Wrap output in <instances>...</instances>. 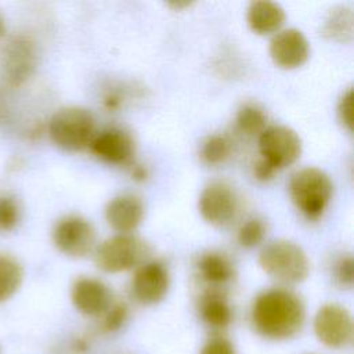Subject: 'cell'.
Returning a JSON list of instances; mask_svg holds the SVG:
<instances>
[{
	"label": "cell",
	"instance_id": "6da1fadb",
	"mask_svg": "<svg viewBox=\"0 0 354 354\" xmlns=\"http://www.w3.org/2000/svg\"><path fill=\"white\" fill-rule=\"evenodd\" d=\"M250 319L256 332L263 337L285 340L301 330L306 310L296 293L283 288H272L254 299Z\"/></svg>",
	"mask_w": 354,
	"mask_h": 354
},
{
	"label": "cell",
	"instance_id": "7a4b0ae2",
	"mask_svg": "<svg viewBox=\"0 0 354 354\" xmlns=\"http://www.w3.org/2000/svg\"><path fill=\"white\" fill-rule=\"evenodd\" d=\"M288 189L297 210L308 220H317L329 205L333 184L324 170L318 167H303L292 174Z\"/></svg>",
	"mask_w": 354,
	"mask_h": 354
},
{
	"label": "cell",
	"instance_id": "3957f363",
	"mask_svg": "<svg viewBox=\"0 0 354 354\" xmlns=\"http://www.w3.org/2000/svg\"><path fill=\"white\" fill-rule=\"evenodd\" d=\"M259 264L272 279L295 285L303 282L310 272V263L304 250L290 241H274L263 248Z\"/></svg>",
	"mask_w": 354,
	"mask_h": 354
},
{
	"label": "cell",
	"instance_id": "277c9868",
	"mask_svg": "<svg viewBox=\"0 0 354 354\" xmlns=\"http://www.w3.org/2000/svg\"><path fill=\"white\" fill-rule=\"evenodd\" d=\"M95 123L90 111L80 106H66L57 111L48 123V134L53 142L69 152H77L94 138Z\"/></svg>",
	"mask_w": 354,
	"mask_h": 354
},
{
	"label": "cell",
	"instance_id": "5b68a950",
	"mask_svg": "<svg viewBox=\"0 0 354 354\" xmlns=\"http://www.w3.org/2000/svg\"><path fill=\"white\" fill-rule=\"evenodd\" d=\"M148 252V246L141 238L133 234H118L97 248L94 263L104 272H123L140 267Z\"/></svg>",
	"mask_w": 354,
	"mask_h": 354
},
{
	"label": "cell",
	"instance_id": "8992f818",
	"mask_svg": "<svg viewBox=\"0 0 354 354\" xmlns=\"http://www.w3.org/2000/svg\"><path fill=\"white\" fill-rule=\"evenodd\" d=\"M259 151L261 159L278 171L299 159L301 153V140L290 127L272 124L259 134Z\"/></svg>",
	"mask_w": 354,
	"mask_h": 354
},
{
	"label": "cell",
	"instance_id": "52a82bcc",
	"mask_svg": "<svg viewBox=\"0 0 354 354\" xmlns=\"http://www.w3.org/2000/svg\"><path fill=\"white\" fill-rule=\"evenodd\" d=\"M314 332L317 339L326 347H346L353 340L351 314L340 304H325L314 317Z\"/></svg>",
	"mask_w": 354,
	"mask_h": 354
},
{
	"label": "cell",
	"instance_id": "ba28073f",
	"mask_svg": "<svg viewBox=\"0 0 354 354\" xmlns=\"http://www.w3.org/2000/svg\"><path fill=\"white\" fill-rule=\"evenodd\" d=\"M53 241L61 253L69 257H84L95 245V231L86 218L68 216L54 227Z\"/></svg>",
	"mask_w": 354,
	"mask_h": 354
},
{
	"label": "cell",
	"instance_id": "9c48e42d",
	"mask_svg": "<svg viewBox=\"0 0 354 354\" xmlns=\"http://www.w3.org/2000/svg\"><path fill=\"white\" fill-rule=\"evenodd\" d=\"M198 207L205 221L216 227H224L234 220L238 212V198L228 184L213 181L201 192Z\"/></svg>",
	"mask_w": 354,
	"mask_h": 354
},
{
	"label": "cell",
	"instance_id": "30bf717a",
	"mask_svg": "<svg viewBox=\"0 0 354 354\" xmlns=\"http://www.w3.org/2000/svg\"><path fill=\"white\" fill-rule=\"evenodd\" d=\"M170 285L167 267L160 261L142 263L131 279L133 297L144 304L153 306L165 299Z\"/></svg>",
	"mask_w": 354,
	"mask_h": 354
},
{
	"label": "cell",
	"instance_id": "8fae6325",
	"mask_svg": "<svg viewBox=\"0 0 354 354\" xmlns=\"http://www.w3.org/2000/svg\"><path fill=\"white\" fill-rule=\"evenodd\" d=\"M270 55L275 65L282 69L301 66L310 55L307 37L299 29L289 28L279 30L270 41Z\"/></svg>",
	"mask_w": 354,
	"mask_h": 354
},
{
	"label": "cell",
	"instance_id": "7c38bea8",
	"mask_svg": "<svg viewBox=\"0 0 354 354\" xmlns=\"http://www.w3.org/2000/svg\"><path fill=\"white\" fill-rule=\"evenodd\" d=\"M71 299L75 308L87 317H101L112 306L109 288L95 278H79L73 282Z\"/></svg>",
	"mask_w": 354,
	"mask_h": 354
},
{
	"label": "cell",
	"instance_id": "4fadbf2b",
	"mask_svg": "<svg viewBox=\"0 0 354 354\" xmlns=\"http://www.w3.org/2000/svg\"><path fill=\"white\" fill-rule=\"evenodd\" d=\"M91 152L111 165H127L134 155L131 137L119 129H108L94 136L90 142Z\"/></svg>",
	"mask_w": 354,
	"mask_h": 354
},
{
	"label": "cell",
	"instance_id": "5bb4252c",
	"mask_svg": "<svg viewBox=\"0 0 354 354\" xmlns=\"http://www.w3.org/2000/svg\"><path fill=\"white\" fill-rule=\"evenodd\" d=\"M36 65V54L33 46L22 39H12L3 54V69L6 77L14 83L19 84L26 80Z\"/></svg>",
	"mask_w": 354,
	"mask_h": 354
},
{
	"label": "cell",
	"instance_id": "9a60e30c",
	"mask_svg": "<svg viewBox=\"0 0 354 354\" xmlns=\"http://www.w3.org/2000/svg\"><path fill=\"white\" fill-rule=\"evenodd\" d=\"M144 217L142 202L133 195H120L111 199L105 207V218L119 234L134 231Z\"/></svg>",
	"mask_w": 354,
	"mask_h": 354
},
{
	"label": "cell",
	"instance_id": "2e32d148",
	"mask_svg": "<svg viewBox=\"0 0 354 354\" xmlns=\"http://www.w3.org/2000/svg\"><path fill=\"white\" fill-rule=\"evenodd\" d=\"M285 18V10L281 7V4L270 0L252 1L246 11L248 25L257 35L279 32Z\"/></svg>",
	"mask_w": 354,
	"mask_h": 354
},
{
	"label": "cell",
	"instance_id": "e0dca14e",
	"mask_svg": "<svg viewBox=\"0 0 354 354\" xmlns=\"http://www.w3.org/2000/svg\"><path fill=\"white\" fill-rule=\"evenodd\" d=\"M199 315L213 329H224L232 321V310L225 296L217 289H210L201 296Z\"/></svg>",
	"mask_w": 354,
	"mask_h": 354
},
{
	"label": "cell",
	"instance_id": "ac0fdd59",
	"mask_svg": "<svg viewBox=\"0 0 354 354\" xmlns=\"http://www.w3.org/2000/svg\"><path fill=\"white\" fill-rule=\"evenodd\" d=\"M321 33L325 39L337 43H350L354 35V15L346 6L333 7L324 19Z\"/></svg>",
	"mask_w": 354,
	"mask_h": 354
},
{
	"label": "cell",
	"instance_id": "d6986e66",
	"mask_svg": "<svg viewBox=\"0 0 354 354\" xmlns=\"http://www.w3.org/2000/svg\"><path fill=\"white\" fill-rule=\"evenodd\" d=\"M198 270L201 277L212 286H221L234 277L232 263L218 252H207L199 257Z\"/></svg>",
	"mask_w": 354,
	"mask_h": 354
},
{
	"label": "cell",
	"instance_id": "ffe728a7",
	"mask_svg": "<svg viewBox=\"0 0 354 354\" xmlns=\"http://www.w3.org/2000/svg\"><path fill=\"white\" fill-rule=\"evenodd\" d=\"M22 282V268L11 257L0 256V303L10 299Z\"/></svg>",
	"mask_w": 354,
	"mask_h": 354
},
{
	"label": "cell",
	"instance_id": "44dd1931",
	"mask_svg": "<svg viewBox=\"0 0 354 354\" xmlns=\"http://www.w3.org/2000/svg\"><path fill=\"white\" fill-rule=\"evenodd\" d=\"M266 113L253 104H245L236 115V124L246 134H260L266 129Z\"/></svg>",
	"mask_w": 354,
	"mask_h": 354
},
{
	"label": "cell",
	"instance_id": "7402d4cb",
	"mask_svg": "<svg viewBox=\"0 0 354 354\" xmlns=\"http://www.w3.org/2000/svg\"><path fill=\"white\" fill-rule=\"evenodd\" d=\"M231 152L230 141L220 134L209 136L201 148V156L207 165L223 163Z\"/></svg>",
	"mask_w": 354,
	"mask_h": 354
},
{
	"label": "cell",
	"instance_id": "603a6c76",
	"mask_svg": "<svg viewBox=\"0 0 354 354\" xmlns=\"http://www.w3.org/2000/svg\"><path fill=\"white\" fill-rule=\"evenodd\" d=\"M264 234H266L264 223L259 218H250L239 228L238 242L241 243V246L246 249H252L263 241Z\"/></svg>",
	"mask_w": 354,
	"mask_h": 354
},
{
	"label": "cell",
	"instance_id": "cb8c5ba5",
	"mask_svg": "<svg viewBox=\"0 0 354 354\" xmlns=\"http://www.w3.org/2000/svg\"><path fill=\"white\" fill-rule=\"evenodd\" d=\"M127 307L124 303H116L112 304L108 311L104 314L102 318V328L106 332L118 330L120 326H123L124 321L127 319Z\"/></svg>",
	"mask_w": 354,
	"mask_h": 354
},
{
	"label": "cell",
	"instance_id": "d4e9b609",
	"mask_svg": "<svg viewBox=\"0 0 354 354\" xmlns=\"http://www.w3.org/2000/svg\"><path fill=\"white\" fill-rule=\"evenodd\" d=\"M335 281L342 288H351L354 281V263L351 256L339 259L335 264Z\"/></svg>",
	"mask_w": 354,
	"mask_h": 354
},
{
	"label": "cell",
	"instance_id": "484cf974",
	"mask_svg": "<svg viewBox=\"0 0 354 354\" xmlns=\"http://www.w3.org/2000/svg\"><path fill=\"white\" fill-rule=\"evenodd\" d=\"M18 223V207L11 198H0V230L8 231Z\"/></svg>",
	"mask_w": 354,
	"mask_h": 354
},
{
	"label": "cell",
	"instance_id": "4316f807",
	"mask_svg": "<svg viewBox=\"0 0 354 354\" xmlns=\"http://www.w3.org/2000/svg\"><path fill=\"white\" fill-rule=\"evenodd\" d=\"M201 354H235V347L225 336L214 335L205 342Z\"/></svg>",
	"mask_w": 354,
	"mask_h": 354
},
{
	"label": "cell",
	"instance_id": "83f0119b",
	"mask_svg": "<svg viewBox=\"0 0 354 354\" xmlns=\"http://www.w3.org/2000/svg\"><path fill=\"white\" fill-rule=\"evenodd\" d=\"M337 118L348 131L353 130V88L342 95L337 104Z\"/></svg>",
	"mask_w": 354,
	"mask_h": 354
},
{
	"label": "cell",
	"instance_id": "f1b7e54d",
	"mask_svg": "<svg viewBox=\"0 0 354 354\" xmlns=\"http://www.w3.org/2000/svg\"><path fill=\"white\" fill-rule=\"evenodd\" d=\"M253 173H254V177L260 181H268L274 177V174L277 173V170L270 166L267 162H264L263 159H260L256 165H254V169H253Z\"/></svg>",
	"mask_w": 354,
	"mask_h": 354
},
{
	"label": "cell",
	"instance_id": "f546056e",
	"mask_svg": "<svg viewBox=\"0 0 354 354\" xmlns=\"http://www.w3.org/2000/svg\"><path fill=\"white\" fill-rule=\"evenodd\" d=\"M131 174H133L134 178H138V180H144L145 176H147L145 170H144L141 166H134V167L131 169Z\"/></svg>",
	"mask_w": 354,
	"mask_h": 354
},
{
	"label": "cell",
	"instance_id": "4dcf8cb0",
	"mask_svg": "<svg viewBox=\"0 0 354 354\" xmlns=\"http://www.w3.org/2000/svg\"><path fill=\"white\" fill-rule=\"evenodd\" d=\"M167 6H170V7H173V8H177V10H181V8H184V7H188V6H191V3H188V1H184V3H176V1H173V3H167Z\"/></svg>",
	"mask_w": 354,
	"mask_h": 354
},
{
	"label": "cell",
	"instance_id": "1f68e13d",
	"mask_svg": "<svg viewBox=\"0 0 354 354\" xmlns=\"http://www.w3.org/2000/svg\"><path fill=\"white\" fill-rule=\"evenodd\" d=\"M3 33H4V22H3V18L0 15V37L3 36Z\"/></svg>",
	"mask_w": 354,
	"mask_h": 354
}]
</instances>
